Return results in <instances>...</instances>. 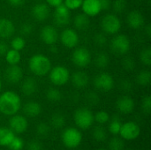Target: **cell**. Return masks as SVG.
Segmentation results:
<instances>
[{
  "instance_id": "20",
  "label": "cell",
  "mask_w": 151,
  "mask_h": 150,
  "mask_svg": "<svg viewBox=\"0 0 151 150\" xmlns=\"http://www.w3.org/2000/svg\"><path fill=\"white\" fill-rule=\"evenodd\" d=\"M15 32V27L11 19L3 18L0 19V38L7 39L13 35Z\"/></svg>"
},
{
  "instance_id": "8",
  "label": "cell",
  "mask_w": 151,
  "mask_h": 150,
  "mask_svg": "<svg viewBox=\"0 0 151 150\" xmlns=\"http://www.w3.org/2000/svg\"><path fill=\"white\" fill-rule=\"evenodd\" d=\"M119 134L124 141H134L140 136L141 128L137 123L128 121L122 124Z\"/></svg>"
},
{
  "instance_id": "39",
  "label": "cell",
  "mask_w": 151,
  "mask_h": 150,
  "mask_svg": "<svg viewBox=\"0 0 151 150\" xmlns=\"http://www.w3.org/2000/svg\"><path fill=\"white\" fill-rule=\"evenodd\" d=\"M122 67L128 72L133 71L135 68V61L132 57H125L121 61Z\"/></svg>"
},
{
  "instance_id": "28",
  "label": "cell",
  "mask_w": 151,
  "mask_h": 150,
  "mask_svg": "<svg viewBox=\"0 0 151 150\" xmlns=\"http://www.w3.org/2000/svg\"><path fill=\"white\" fill-rule=\"evenodd\" d=\"M92 135H93V138L98 142L105 141L107 139V136H108L106 130L102 126V125H99V126H96L94 127Z\"/></svg>"
},
{
  "instance_id": "13",
  "label": "cell",
  "mask_w": 151,
  "mask_h": 150,
  "mask_svg": "<svg viewBox=\"0 0 151 150\" xmlns=\"http://www.w3.org/2000/svg\"><path fill=\"white\" fill-rule=\"evenodd\" d=\"M40 37L41 40L47 45H54L58 38H59V34L58 30L51 25H47L45 27H43L41 29L40 32Z\"/></svg>"
},
{
  "instance_id": "37",
  "label": "cell",
  "mask_w": 151,
  "mask_h": 150,
  "mask_svg": "<svg viewBox=\"0 0 151 150\" xmlns=\"http://www.w3.org/2000/svg\"><path fill=\"white\" fill-rule=\"evenodd\" d=\"M11 46H12V49H13L15 50H18V51H20V50H22L25 48L26 41L21 36H16V37H14L12 40Z\"/></svg>"
},
{
  "instance_id": "14",
  "label": "cell",
  "mask_w": 151,
  "mask_h": 150,
  "mask_svg": "<svg viewBox=\"0 0 151 150\" xmlns=\"http://www.w3.org/2000/svg\"><path fill=\"white\" fill-rule=\"evenodd\" d=\"M70 10L63 4L60 5L55 7V12H54V21L58 26L63 27L70 22Z\"/></svg>"
},
{
  "instance_id": "21",
  "label": "cell",
  "mask_w": 151,
  "mask_h": 150,
  "mask_svg": "<svg viewBox=\"0 0 151 150\" xmlns=\"http://www.w3.org/2000/svg\"><path fill=\"white\" fill-rule=\"evenodd\" d=\"M73 85L77 88H85L89 81V77L87 72L82 71H77L70 76Z\"/></svg>"
},
{
  "instance_id": "30",
  "label": "cell",
  "mask_w": 151,
  "mask_h": 150,
  "mask_svg": "<svg viewBox=\"0 0 151 150\" xmlns=\"http://www.w3.org/2000/svg\"><path fill=\"white\" fill-rule=\"evenodd\" d=\"M46 98L51 103H58L62 99V93L55 88H50L46 91Z\"/></svg>"
},
{
  "instance_id": "15",
  "label": "cell",
  "mask_w": 151,
  "mask_h": 150,
  "mask_svg": "<svg viewBox=\"0 0 151 150\" xmlns=\"http://www.w3.org/2000/svg\"><path fill=\"white\" fill-rule=\"evenodd\" d=\"M135 103L134 99L129 95H123L116 102V108L123 114H130L134 111Z\"/></svg>"
},
{
  "instance_id": "48",
  "label": "cell",
  "mask_w": 151,
  "mask_h": 150,
  "mask_svg": "<svg viewBox=\"0 0 151 150\" xmlns=\"http://www.w3.org/2000/svg\"><path fill=\"white\" fill-rule=\"evenodd\" d=\"M102 10H109L111 6V0H99Z\"/></svg>"
},
{
  "instance_id": "38",
  "label": "cell",
  "mask_w": 151,
  "mask_h": 150,
  "mask_svg": "<svg viewBox=\"0 0 151 150\" xmlns=\"http://www.w3.org/2000/svg\"><path fill=\"white\" fill-rule=\"evenodd\" d=\"M127 0H113L111 2V6L113 8V11L117 13L123 12L127 8Z\"/></svg>"
},
{
  "instance_id": "25",
  "label": "cell",
  "mask_w": 151,
  "mask_h": 150,
  "mask_svg": "<svg viewBox=\"0 0 151 150\" xmlns=\"http://www.w3.org/2000/svg\"><path fill=\"white\" fill-rule=\"evenodd\" d=\"M15 137V133L7 127H0V146L8 147Z\"/></svg>"
},
{
  "instance_id": "55",
  "label": "cell",
  "mask_w": 151,
  "mask_h": 150,
  "mask_svg": "<svg viewBox=\"0 0 151 150\" xmlns=\"http://www.w3.org/2000/svg\"><path fill=\"white\" fill-rule=\"evenodd\" d=\"M131 150H133V149H131Z\"/></svg>"
},
{
  "instance_id": "46",
  "label": "cell",
  "mask_w": 151,
  "mask_h": 150,
  "mask_svg": "<svg viewBox=\"0 0 151 150\" xmlns=\"http://www.w3.org/2000/svg\"><path fill=\"white\" fill-rule=\"evenodd\" d=\"M86 99L88 103H89L92 105H96L99 103V96L95 92H89L86 95Z\"/></svg>"
},
{
  "instance_id": "23",
  "label": "cell",
  "mask_w": 151,
  "mask_h": 150,
  "mask_svg": "<svg viewBox=\"0 0 151 150\" xmlns=\"http://www.w3.org/2000/svg\"><path fill=\"white\" fill-rule=\"evenodd\" d=\"M21 92L27 95V96H30L32 95H34L36 90H37V83L35 81V80L32 77H27L26 78L21 84L20 87Z\"/></svg>"
},
{
  "instance_id": "44",
  "label": "cell",
  "mask_w": 151,
  "mask_h": 150,
  "mask_svg": "<svg viewBox=\"0 0 151 150\" xmlns=\"http://www.w3.org/2000/svg\"><path fill=\"white\" fill-rule=\"evenodd\" d=\"M83 0H64V4L69 10H76L81 6Z\"/></svg>"
},
{
  "instance_id": "53",
  "label": "cell",
  "mask_w": 151,
  "mask_h": 150,
  "mask_svg": "<svg viewBox=\"0 0 151 150\" xmlns=\"http://www.w3.org/2000/svg\"><path fill=\"white\" fill-rule=\"evenodd\" d=\"M1 89H2V82L0 80V91H1Z\"/></svg>"
},
{
  "instance_id": "12",
  "label": "cell",
  "mask_w": 151,
  "mask_h": 150,
  "mask_svg": "<svg viewBox=\"0 0 151 150\" xmlns=\"http://www.w3.org/2000/svg\"><path fill=\"white\" fill-rule=\"evenodd\" d=\"M9 126L14 133L20 134L27 131L28 127V122L24 116L15 114L12 115L9 119Z\"/></svg>"
},
{
  "instance_id": "50",
  "label": "cell",
  "mask_w": 151,
  "mask_h": 150,
  "mask_svg": "<svg viewBox=\"0 0 151 150\" xmlns=\"http://www.w3.org/2000/svg\"><path fill=\"white\" fill-rule=\"evenodd\" d=\"M7 2L12 6L19 7V6H21L22 4H24L25 0H7Z\"/></svg>"
},
{
  "instance_id": "47",
  "label": "cell",
  "mask_w": 151,
  "mask_h": 150,
  "mask_svg": "<svg viewBox=\"0 0 151 150\" xmlns=\"http://www.w3.org/2000/svg\"><path fill=\"white\" fill-rule=\"evenodd\" d=\"M120 87L123 90L125 91H129L132 89L133 88V85H132V82L129 81L128 80H124L121 81V84H120Z\"/></svg>"
},
{
  "instance_id": "33",
  "label": "cell",
  "mask_w": 151,
  "mask_h": 150,
  "mask_svg": "<svg viewBox=\"0 0 151 150\" xmlns=\"http://www.w3.org/2000/svg\"><path fill=\"white\" fill-rule=\"evenodd\" d=\"M36 134L41 138H46L50 133V126L45 122H40L35 128Z\"/></svg>"
},
{
  "instance_id": "52",
  "label": "cell",
  "mask_w": 151,
  "mask_h": 150,
  "mask_svg": "<svg viewBox=\"0 0 151 150\" xmlns=\"http://www.w3.org/2000/svg\"><path fill=\"white\" fill-rule=\"evenodd\" d=\"M145 31H146V34L149 37L151 36V26L149 24L146 27H145Z\"/></svg>"
},
{
  "instance_id": "16",
  "label": "cell",
  "mask_w": 151,
  "mask_h": 150,
  "mask_svg": "<svg viewBox=\"0 0 151 150\" xmlns=\"http://www.w3.org/2000/svg\"><path fill=\"white\" fill-rule=\"evenodd\" d=\"M50 10L47 4L38 3L32 7L31 14L33 18L37 21H43L47 19L50 16Z\"/></svg>"
},
{
  "instance_id": "6",
  "label": "cell",
  "mask_w": 151,
  "mask_h": 150,
  "mask_svg": "<svg viewBox=\"0 0 151 150\" xmlns=\"http://www.w3.org/2000/svg\"><path fill=\"white\" fill-rule=\"evenodd\" d=\"M101 27L106 34H115L121 28V21L115 14H106L101 19Z\"/></svg>"
},
{
  "instance_id": "18",
  "label": "cell",
  "mask_w": 151,
  "mask_h": 150,
  "mask_svg": "<svg viewBox=\"0 0 151 150\" xmlns=\"http://www.w3.org/2000/svg\"><path fill=\"white\" fill-rule=\"evenodd\" d=\"M82 11L88 17H94L102 11L99 0H83L81 4Z\"/></svg>"
},
{
  "instance_id": "51",
  "label": "cell",
  "mask_w": 151,
  "mask_h": 150,
  "mask_svg": "<svg viewBox=\"0 0 151 150\" xmlns=\"http://www.w3.org/2000/svg\"><path fill=\"white\" fill-rule=\"evenodd\" d=\"M47 4L50 6H53V7H57L58 5H60L61 4L64 3V0H46Z\"/></svg>"
},
{
  "instance_id": "27",
  "label": "cell",
  "mask_w": 151,
  "mask_h": 150,
  "mask_svg": "<svg viewBox=\"0 0 151 150\" xmlns=\"http://www.w3.org/2000/svg\"><path fill=\"white\" fill-rule=\"evenodd\" d=\"M151 72L149 70L141 71L136 76V82L142 87H147L150 84Z\"/></svg>"
},
{
  "instance_id": "31",
  "label": "cell",
  "mask_w": 151,
  "mask_h": 150,
  "mask_svg": "<svg viewBox=\"0 0 151 150\" xmlns=\"http://www.w3.org/2000/svg\"><path fill=\"white\" fill-rule=\"evenodd\" d=\"M110 64V57L105 52H100L96 57V65L98 68H106Z\"/></svg>"
},
{
  "instance_id": "49",
  "label": "cell",
  "mask_w": 151,
  "mask_h": 150,
  "mask_svg": "<svg viewBox=\"0 0 151 150\" xmlns=\"http://www.w3.org/2000/svg\"><path fill=\"white\" fill-rule=\"evenodd\" d=\"M8 45L6 44L5 42L0 40V56L2 55H5V53L8 51Z\"/></svg>"
},
{
  "instance_id": "41",
  "label": "cell",
  "mask_w": 151,
  "mask_h": 150,
  "mask_svg": "<svg viewBox=\"0 0 151 150\" xmlns=\"http://www.w3.org/2000/svg\"><path fill=\"white\" fill-rule=\"evenodd\" d=\"M142 110L143 113L149 115L151 112V96L146 95L142 102Z\"/></svg>"
},
{
  "instance_id": "9",
  "label": "cell",
  "mask_w": 151,
  "mask_h": 150,
  "mask_svg": "<svg viewBox=\"0 0 151 150\" xmlns=\"http://www.w3.org/2000/svg\"><path fill=\"white\" fill-rule=\"evenodd\" d=\"M94 86L102 92L111 91L114 87V79L108 72H100L94 79Z\"/></svg>"
},
{
  "instance_id": "11",
  "label": "cell",
  "mask_w": 151,
  "mask_h": 150,
  "mask_svg": "<svg viewBox=\"0 0 151 150\" xmlns=\"http://www.w3.org/2000/svg\"><path fill=\"white\" fill-rule=\"evenodd\" d=\"M60 41L65 47L68 49H73L78 45L80 38L79 34L74 29L66 28L64 29L60 34Z\"/></svg>"
},
{
  "instance_id": "43",
  "label": "cell",
  "mask_w": 151,
  "mask_h": 150,
  "mask_svg": "<svg viewBox=\"0 0 151 150\" xmlns=\"http://www.w3.org/2000/svg\"><path fill=\"white\" fill-rule=\"evenodd\" d=\"M33 31H34V26L28 22L23 23L19 27V33L21 34V35H29L30 34L33 33Z\"/></svg>"
},
{
  "instance_id": "45",
  "label": "cell",
  "mask_w": 151,
  "mask_h": 150,
  "mask_svg": "<svg viewBox=\"0 0 151 150\" xmlns=\"http://www.w3.org/2000/svg\"><path fill=\"white\" fill-rule=\"evenodd\" d=\"M26 149L27 150H42V144L37 140H32L27 142Z\"/></svg>"
},
{
  "instance_id": "42",
  "label": "cell",
  "mask_w": 151,
  "mask_h": 150,
  "mask_svg": "<svg viewBox=\"0 0 151 150\" xmlns=\"http://www.w3.org/2000/svg\"><path fill=\"white\" fill-rule=\"evenodd\" d=\"M94 42L97 46L104 47V46L106 45V43L108 42V39H107L105 34H104L102 33H97L96 34L94 35Z\"/></svg>"
},
{
  "instance_id": "17",
  "label": "cell",
  "mask_w": 151,
  "mask_h": 150,
  "mask_svg": "<svg viewBox=\"0 0 151 150\" xmlns=\"http://www.w3.org/2000/svg\"><path fill=\"white\" fill-rule=\"evenodd\" d=\"M5 79L8 82L15 84L23 79V70L18 65H10L5 70Z\"/></svg>"
},
{
  "instance_id": "1",
  "label": "cell",
  "mask_w": 151,
  "mask_h": 150,
  "mask_svg": "<svg viewBox=\"0 0 151 150\" xmlns=\"http://www.w3.org/2000/svg\"><path fill=\"white\" fill-rule=\"evenodd\" d=\"M21 108V99L13 91H5L0 95V113L5 116H12Z\"/></svg>"
},
{
  "instance_id": "24",
  "label": "cell",
  "mask_w": 151,
  "mask_h": 150,
  "mask_svg": "<svg viewBox=\"0 0 151 150\" xmlns=\"http://www.w3.org/2000/svg\"><path fill=\"white\" fill-rule=\"evenodd\" d=\"M73 24H74V27L76 29H78L80 31H85L90 26V19L84 12L79 13L74 17Z\"/></svg>"
},
{
  "instance_id": "40",
  "label": "cell",
  "mask_w": 151,
  "mask_h": 150,
  "mask_svg": "<svg viewBox=\"0 0 151 150\" xmlns=\"http://www.w3.org/2000/svg\"><path fill=\"white\" fill-rule=\"evenodd\" d=\"M8 147L11 150H22L24 148V141L20 137L15 136Z\"/></svg>"
},
{
  "instance_id": "4",
  "label": "cell",
  "mask_w": 151,
  "mask_h": 150,
  "mask_svg": "<svg viewBox=\"0 0 151 150\" xmlns=\"http://www.w3.org/2000/svg\"><path fill=\"white\" fill-rule=\"evenodd\" d=\"M73 120L75 125L82 130L88 129L95 122L93 112L86 107L79 108L74 111Z\"/></svg>"
},
{
  "instance_id": "26",
  "label": "cell",
  "mask_w": 151,
  "mask_h": 150,
  "mask_svg": "<svg viewBox=\"0 0 151 150\" xmlns=\"http://www.w3.org/2000/svg\"><path fill=\"white\" fill-rule=\"evenodd\" d=\"M65 117L62 113L56 112L51 115L50 119V125L55 129H60L65 126Z\"/></svg>"
},
{
  "instance_id": "35",
  "label": "cell",
  "mask_w": 151,
  "mask_h": 150,
  "mask_svg": "<svg viewBox=\"0 0 151 150\" xmlns=\"http://www.w3.org/2000/svg\"><path fill=\"white\" fill-rule=\"evenodd\" d=\"M94 118H95V121L96 123H98L99 125H104V124L108 123L110 121V119H111L109 113L107 111H97L94 115Z\"/></svg>"
},
{
  "instance_id": "3",
  "label": "cell",
  "mask_w": 151,
  "mask_h": 150,
  "mask_svg": "<svg viewBox=\"0 0 151 150\" xmlns=\"http://www.w3.org/2000/svg\"><path fill=\"white\" fill-rule=\"evenodd\" d=\"M61 141L66 149H73L78 148L82 142V133L74 127H68L62 132Z\"/></svg>"
},
{
  "instance_id": "19",
  "label": "cell",
  "mask_w": 151,
  "mask_h": 150,
  "mask_svg": "<svg viewBox=\"0 0 151 150\" xmlns=\"http://www.w3.org/2000/svg\"><path fill=\"white\" fill-rule=\"evenodd\" d=\"M127 25L131 28L139 29L144 26L145 19L141 11L134 10L128 13V15L127 17Z\"/></svg>"
},
{
  "instance_id": "10",
  "label": "cell",
  "mask_w": 151,
  "mask_h": 150,
  "mask_svg": "<svg viewBox=\"0 0 151 150\" xmlns=\"http://www.w3.org/2000/svg\"><path fill=\"white\" fill-rule=\"evenodd\" d=\"M72 61L78 67H87L91 62V54L87 48H77L72 54Z\"/></svg>"
},
{
  "instance_id": "22",
  "label": "cell",
  "mask_w": 151,
  "mask_h": 150,
  "mask_svg": "<svg viewBox=\"0 0 151 150\" xmlns=\"http://www.w3.org/2000/svg\"><path fill=\"white\" fill-rule=\"evenodd\" d=\"M23 111L26 116L30 118H35L39 116L42 112V106L39 103L30 101L24 104Z\"/></svg>"
},
{
  "instance_id": "5",
  "label": "cell",
  "mask_w": 151,
  "mask_h": 150,
  "mask_svg": "<svg viewBox=\"0 0 151 150\" xmlns=\"http://www.w3.org/2000/svg\"><path fill=\"white\" fill-rule=\"evenodd\" d=\"M49 78L53 85L64 86L70 80V72L66 67L57 65L50 69L49 72Z\"/></svg>"
},
{
  "instance_id": "32",
  "label": "cell",
  "mask_w": 151,
  "mask_h": 150,
  "mask_svg": "<svg viewBox=\"0 0 151 150\" xmlns=\"http://www.w3.org/2000/svg\"><path fill=\"white\" fill-rule=\"evenodd\" d=\"M125 141L121 137H117V135L111 138L109 141V150H124Z\"/></svg>"
},
{
  "instance_id": "34",
  "label": "cell",
  "mask_w": 151,
  "mask_h": 150,
  "mask_svg": "<svg viewBox=\"0 0 151 150\" xmlns=\"http://www.w3.org/2000/svg\"><path fill=\"white\" fill-rule=\"evenodd\" d=\"M121 126H122V123H121L120 119L118 117H114L110 122L109 128H108L109 132L113 135H118L119 133Z\"/></svg>"
},
{
  "instance_id": "2",
  "label": "cell",
  "mask_w": 151,
  "mask_h": 150,
  "mask_svg": "<svg viewBox=\"0 0 151 150\" xmlns=\"http://www.w3.org/2000/svg\"><path fill=\"white\" fill-rule=\"evenodd\" d=\"M29 70L36 76H45L51 69V62L43 54L33 55L28 60Z\"/></svg>"
},
{
  "instance_id": "29",
  "label": "cell",
  "mask_w": 151,
  "mask_h": 150,
  "mask_svg": "<svg viewBox=\"0 0 151 150\" xmlns=\"http://www.w3.org/2000/svg\"><path fill=\"white\" fill-rule=\"evenodd\" d=\"M21 59V56L19 51L15 50L13 49L8 50L5 53V60L9 65H18Z\"/></svg>"
},
{
  "instance_id": "36",
  "label": "cell",
  "mask_w": 151,
  "mask_h": 150,
  "mask_svg": "<svg viewBox=\"0 0 151 150\" xmlns=\"http://www.w3.org/2000/svg\"><path fill=\"white\" fill-rule=\"evenodd\" d=\"M140 59L142 63L147 66L151 65V49L150 47L144 48L140 53Z\"/></svg>"
},
{
  "instance_id": "54",
  "label": "cell",
  "mask_w": 151,
  "mask_h": 150,
  "mask_svg": "<svg viewBox=\"0 0 151 150\" xmlns=\"http://www.w3.org/2000/svg\"><path fill=\"white\" fill-rule=\"evenodd\" d=\"M97 150H108V149H99Z\"/></svg>"
},
{
  "instance_id": "7",
  "label": "cell",
  "mask_w": 151,
  "mask_h": 150,
  "mask_svg": "<svg viewBox=\"0 0 151 150\" xmlns=\"http://www.w3.org/2000/svg\"><path fill=\"white\" fill-rule=\"evenodd\" d=\"M131 48L129 38L126 34H118L114 36L111 42V49L117 55L127 54Z\"/></svg>"
}]
</instances>
